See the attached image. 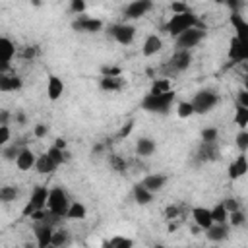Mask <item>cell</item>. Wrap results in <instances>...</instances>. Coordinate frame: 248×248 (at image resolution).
Segmentation results:
<instances>
[{
	"label": "cell",
	"mask_w": 248,
	"mask_h": 248,
	"mask_svg": "<svg viewBox=\"0 0 248 248\" xmlns=\"http://www.w3.org/2000/svg\"><path fill=\"white\" fill-rule=\"evenodd\" d=\"M192 27L205 29V25L198 19V16H194L192 12H186V14H176V16H172V17L165 23L163 29H165L169 35H172V37L176 39L180 33H184V31H188V29H192Z\"/></svg>",
	"instance_id": "6da1fadb"
},
{
	"label": "cell",
	"mask_w": 248,
	"mask_h": 248,
	"mask_svg": "<svg viewBox=\"0 0 248 248\" xmlns=\"http://www.w3.org/2000/svg\"><path fill=\"white\" fill-rule=\"evenodd\" d=\"M174 97L176 93L170 89L163 95H145L141 99V108L147 110V112H155V114H167L170 110V105L174 103Z\"/></svg>",
	"instance_id": "7a4b0ae2"
},
{
	"label": "cell",
	"mask_w": 248,
	"mask_h": 248,
	"mask_svg": "<svg viewBox=\"0 0 248 248\" xmlns=\"http://www.w3.org/2000/svg\"><path fill=\"white\" fill-rule=\"evenodd\" d=\"M68 207H70V200H68L66 192H64L60 186L48 190V196H46V209H48L52 215H56V217L62 219V217H66Z\"/></svg>",
	"instance_id": "3957f363"
},
{
	"label": "cell",
	"mask_w": 248,
	"mask_h": 248,
	"mask_svg": "<svg viewBox=\"0 0 248 248\" xmlns=\"http://www.w3.org/2000/svg\"><path fill=\"white\" fill-rule=\"evenodd\" d=\"M219 103V95L213 91V89H202L194 95V99L190 101L194 112L198 114H207L209 110L215 108V105Z\"/></svg>",
	"instance_id": "277c9868"
},
{
	"label": "cell",
	"mask_w": 248,
	"mask_h": 248,
	"mask_svg": "<svg viewBox=\"0 0 248 248\" xmlns=\"http://www.w3.org/2000/svg\"><path fill=\"white\" fill-rule=\"evenodd\" d=\"M190 62H192V54H190V50H176V52L170 56V60L163 66L165 78L169 79L170 76H174V74L186 70V68L190 66Z\"/></svg>",
	"instance_id": "5b68a950"
},
{
	"label": "cell",
	"mask_w": 248,
	"mask_h": 248,
	"mask_svg": "<svg viewBox=\"0 0 248 248\" xmlns=\"http://www.w3.org/2000/svg\"><path fill=\"white\" fill-rule=\"evenodd\" d=\"M46 196H48L46 186H35V190L31 192L29 202H27L25 207L21 209V215H23V217H29L31 213L45 209V207H46Z\"/></svg>",
	"instance_id": "8992f818"
},
{
	"label": "cell",
	"mask_w": 248,
	"mask_h": 248,
	"mask_svg": "<svg viewBox=\"0 0 248 248\" xmlns=\"http://www.w3.org/2000/svg\"><path fill=\"white\" fill-rule=\"evenodd\" d=\"M203 37H205V29L192 27V29L180 33V35L174 39V43H176V50H190V48H194Z\"/></svg>",
	"instance_id": "52a82bcc"
},
{
	"label": "cell",
	"mask_w": 248,
	"mask_h": 248,
	"mask_svg": "<svg viewBox=\"0 0 248 248\" xmlns=\"http://www.w3.org/2000/svg\"><path fill=\"white\" fill-rule=\"evenodd\" d=\"M108 35L120 45H130L136 37V27L130 23H116L108 29Z\"/></svg>",
	"instance_id": "ba28073f"
},
{
	"label": "cell",
	"mask_w": 248,
	"mask_h": 248,
	"mask_svg": "<svg viewBox=\"0 0 248 248\" xmlns=\"http://www.w3.org/2000/svg\"><path fill=\"white\" fill-rule=\"evenodd\" d=\"M219 145L217 143H200V147L194 153V161L196 165H203V163H211L219 159Z\"/></svg>",
	"instance_id": "9c48e42d"
},
{
	"label": "cell",
	"mask_w": 248,
	"mask_h": 248,
	"mask_svg": "<svg viewBox=\"0 0 248 248\" xmlns=\"http://www.w3.org/2000/svg\"><path fill=\"white\" fill-rule=\"evenodd\" d=\"M72 29L79 31V33H97L103 29V21L97 17H89V16H79L78 19L72 21Z\"/></svg>",
	"instance_id": "30bf717a"
},
{
	"label": "cell",
	"mask_w": 248,
	"mask_h": 248,
	"mask_svg": "<svg viewBox=\"0 0 248 248\" xmlns=\"http://www.w3.org/2000/svg\"><path fill=\"white\" fill-rule=\"evenodd\" d=\"M151 8H153V2H149V0H134V2H130V4L124 8V17H128V19H138V17L145 16Z\"/></svg>",
	"instance_id": "8fae6325"
},
{
	"label": "cell",
	"mask_w": 248,
	"mask_h": 248,
	"mask_svg": "<svg viewBox=\"0 0 248 248\" xmlns=\"http://www.w3.org/2000/svg\"><path fill=\"white\" fill-rule=\"evenodd\" d=\"M33 232H35V238H37V248H46V246H50L54 227H50V225H46V223H35Z\"/></svg>",
	"instance_id": "7c38bea8"
},
{
	"label": "cell",
	"mask_w": 248,
	"mask_h": 248,
	"mask_svg": "<svg viewBox=\"0 0 248 248\" xmlns=\"http://www.w3.org/2000/svg\"><path fill=\"white\" fill-rule=\"evenodd\" d=\"M229 58L232 62H244L248 58V45L238 41L236 37H232L229 43Z\"/></svg>",
	"instance_id": "4fadbf2b"
},
{
	"label": "cell",
	"mask_w": 248,
	"mask_h": 248,
	"mask_svg": "<svg viewBox=\"0 0 248 248\" xmlns=\"http://www.w3.org/2000/svg\"><path fill=\"white\" fill-rule=\"evenodd\" d=\"M167 180H169V176H167V174L153 172V174H147L140 184H141L145 190H149L151 194H155V192H159V190H163V188H165Z\"/></svg>",
	"instance_id": "5bb4252c"
},
{
	"label": "cell",
	"mask_w": 248,
	"mask_h": 248,
	"mask_svg": "<svg viewBox=\"0 0 248 248\" xmlns=\"http://www.w3.org/2000/svg\"><path fill=\"white\" fill-rule=\"evenodd\" d=\"M23 85L21 78L19 76H14V74H0V91L2 93H10V91H19Z\"/></svg>",
	"instance_id": "9a60e30c"
},
{
	"label": "cell",
	"mask_w": 248,
	"mask_h": 248,
	"mask_svg": "<svg viewBox=\"0 0 248 248\" xmlns=\"http://www.w3.org/2000/svg\"><path fill=\"white\" fill-rule=\"evenodd\" d=\"M192 219H194L196 227H200V229H203V231L213 225L211 213H209L207 207H192Z\"/></svg>",
	"instance_id": "2e32d148"
},
{
	"label": "cell",
	"mask_w": 248,
	"mask_h": 248,
	"mask_svg": "<svg viewBox=\"0 0 248 248\" xmlns=\"http://www.w3.org/2000/svg\"><path fill=\"white\" fill-rule=\"evenodd\" d=\"M64 93V83L58 76H48V81H46V97L50 101H58Z\"/></svg>",
	"instance_id": "e0dca14e"
},
{
	"label": "cell",
	"mask_w": 248,
	"mask_h": 248,
	"mask_svg": "<svg viewBox=\"0 0 248 248\" xmlns=\"http://www.w3.org/2000/svg\"><path fill=\"white\" fill-rule=\"evenodd\" d=\"M205 236L211 242H223L229 236V227L227 223H213L209 229H205Z\"/></svg>",
	"instance_id": "ac0fdd59"
},
{
	"label": "cell",
	"mask_w": 248,
	"mask_h": 248,
	"mask_svg": "<svg viewBox=\"0 0 248 248\" xmlns=\"http://www.w3.org/2000/svg\"><path fill=\"white\" fill-rule=\"evenodd\" d=\"M35 161H37L35 153H33L29 147H23V149L19 151V155L16 157V167H17L19 170H29L31 167H35Z\"/></svg>",
	"instance_id": "d6986e66"
},
{
	"label": "cell",
	"mask_w": 248,
	"mask_h": 248,
	"mask_svg": "<svg viewBox=\"0 0 248 248\" xmlns=\"http://www.w3.org/2000/svg\"><path fill=\"white\" fill-rule=\"evenodd\" d=\"M246 170H248V163H246V155L244 153H240L231 165H229V178H240L242 174H246Z\"/></svg>",
	"instance_id": "ffe728a7"
},
{
	"label": "cell",
	"mask_w": 248,
	"mask_h": 248,
	"mask_svg": "<svg viewBox=\"0 0 248 248\" xmlns=\"http://www.w3.org/2000/svg\"><path fill=\"white\" fill-rule=\"evenodd\" d=\"M231 23H232V27H234V31H236V39L238 41H242V43H246V35H248V23L244 21V17L240 16V14H236V12H232V16H231Z\"/></svg>",
	"instance_id": "44dd1931"
},
{
	"label": "cell",
	"mask_w": 248,
	"mask_h": 248,
	"mask_svg": "<svg viewBox=\"0 0 248 248\" xmlns=\"http://www.w3.org/2000/svg\"><path fill=\"white\" fill-rule=\"evenodd\" d=\"M161 48H163L161 37H159V35H149V37L143 41L141 52H143V56H153V54H157Z\"/></svg>",
	"instance_id": "7402d4cb"
},
{
	"label": "cell",
	"mask_w": 248,
	"mask_h": 248,
	"mask_svg": "<svg viewBox=\"0 0 248 248\" xmlns=\"http://www.w3.org/2000/svg\"><path fill=\"white\" fill-rule=\"evenodd\" d=\"M16 54V45L8 37H0V62L10 64Z\"/></svg>",
	"instance_id": "603a6c76"
},
{
	"label": "cell",
	"mask_w": 248,
	"mask_h": 248,
	"mask_svg": "<svg viewBox=\"0 0 248 248\" xmlns=\"http://www.w3.org/2000/svg\"><path fill=\"white\" fill-rule=\"evenodd\" d=\"M70 231L68 229H54V232H52V240H50V246H54V248H66L68 244H70Z\"/></svg>",
	"instance_id": "cb8c5ba5"
},
{
	"label": "cell",
	"mask_w": 248,
	"mask_h": 248,
	"mask_svg": "<svg viewBox=\"0 0 248 248\" xmlns=\"http://www.w3.org/2000/svg\"><path fill=\"white\" fill-rule=\"evenodd\" d=\"M136 153L140 157H149L155 153V141L151 138H140L136 141Z\"/></svg>",
	"instance_id": "d4e9b609"
},
{
	"label": "cell",
	"mask_w": 248,
	"mask_h": 248,
	"mask_svg": "<svg viewBox=\"0 0 248 248\" xmlns=\"http://www.w3.org/2000/svg\"><path fill=\"white\" fill-rule=\"evenodd\" d=\"M87 217V209L81 202H72L68 211H66V219H72V221H81Z\"/></svg>",
	"instance_id": "484cf974"
},
{
	"label": "cell",
	"mask_w": 248,
	"mask_h": 248,
	"mask_svg": "<svg viewBox=\"0 0 248 248\" xmlns=\"http://www.w3.org/2000/svg\"><path fill=\"white\" fill-rule=\"evenodd\" d=\"M132 194H134L136 203H140V205H147V203H151V202H153V194H151L149 190H145L140 182H138V184H134Z\"/></svg>",
	"instance_id": "4316f807"
},
{
	"label": "cell",
	"mask_w": 248,
	"mask_h": 248,
	"mask_svg": "<svg viewBox=\"0 0 248 248\" xmlns=\"http://www.w3.org/2000/svg\"><path fill=\"white\" fill-rule=\"evenodd\" d=\"M35 169H37V172H41V174H48V172L56 170V165L48 159L46 153H43V155L37 157V161H35Z\"/></svg>",
	"instance_id": "83f0119b"
},
{
	"label": "cell",
	"mask_w": 248,
	"mask_h": 248,
	"mask_svg": "<svg viewBox=\"0 0 248 248\" xmlns=\"http://www.w3.org/2000/svg\"><path fill=\"white\" fill-rule=\"evenodd\" d=\"M132 246H134L132 238H128V236H112V238L105 240L101 248H132Z\"/></svg>",
	"instance_id": "f1b7e54d"
},
{
	"label": "cell",
	"mask_w": 248,
	"mask_h": 248,
	"mask_svg": "<svg viewBox=\"0 0 248 248\" xmlns=\"http://www.w3.org/2000/svg\"><path fill=\"white\" fill-rule=\"evenodd\" d=\"M99 87H101L103 91H120V89L124 87L122 76H120V78H101Z\"/></svg>",
	"instance_id": "f546056e"
},
{
	"label": "cell",
	"mask_w": 248,
	"mask_h": 248,
	"mask_svg": "<svg viewBox=\"0 0 248 248\" xmlns=\"http://www.w3.org/2000/svg\"><path fill=\"white\" fill-rule=\"evenodd\" d=\"M46 155H48V159H50L56 167H58V165H62V163H66V161L70 159V153H68L66 149L62 151V149H58V147H54V145L46 149Z\"/></svg>",
	"instance_id": "4dcf8cb0"
},
{
	"label": "cell",
	"mask_w": 248,
	"mask_h": 248,
	"mask_svg": "<svg viewBox=\"0 0 248 248\" xmlns=\"http://www.w3.org/2000/svg\"><path fill=\"white\" fill-rule=\"evenodd\" d=\"M108 165H110V169H112L114 172H118V174H124L126 169H128L126 159H124L122 155H116V153H110V155H108Z\"/></svg>",
	"instance_id": "1f68e13d"
},
{
	"label": "cell",
	"mask_w": 248,
	"mask_h": 248,
	"mask_svg": "<svg viewBox=\"0 0 248 248\" xmlns=\"http://www.w3.org/2000/svg\"><path fill=\"white\" fill-rule=\"evenodd\" d=\"M167 91H170V79L159 78V79L153 81V85H151V89H149V95H163V93H167Z\"/></svg>",
	"instance_id": "d6a6232c"
},
{
	"label": "cell",
	"mask_w": 248,
	"mask_h": 248,
	"mask_svg": "<svg viewBox=\"0 0 248 248\" xmlns=\"http://www.w3.org/2000/svg\"><path fill=\"white\" fill-rule=\"evenodd\" d=\"M17 196H19V190H17V186H12V184H8V186H2V188H0V202H4V203H10V202H14Z\"/></svg>",
	"instance_id": "836d02e7"
},
{
	"label": "cell",
	"mask_w": 248,
	"mask_h": 248,
	"mask_svg": "<svg viewBox=\"0 0 248 248\" xmlns=\"http://www.w3.org/2000/svg\"><path fill=\"white\" fill-rule=\"evenodd\" d=\"M209 213H211V221L213 223H227V219H229V213L223 207V203H217L213 209H209Z\"/></svg>",
	"instance_id": "e575fe53"
},
{
	"label": "cell",
	"mask_w": 248,
	"mask_h": 248,
	"mask_svg": "<svg viewBox=\"0 0 248 248\" xmlns=\"http://www.w3.org/2000/svg\"><path fill=\"white\" fill-rule=\"evenodd\" d=\"M234 122L240 126V130H246V126H248V108H246V107L236 105V110H234Z\"/></svg>",
	"instance_id": "d590c367"
},
{
	"label": "cell",
	"mask_w": 248,
	"mask_h": 248,
	"mask_svg": "<svg viewBox=\"0 0 248 248\" xmlns=\"http://www.w3.org/2000/svg\"><path fill=\"white\" fill-rule=\"evenodd\" d=\"M227 221L231 223V227H242V225L246 223V215H244L242 209H236V211L229 213V219H227Z\"/></svg>",
	"instance_id": "8d00e7d4"
},
{
	"label": "cell",
	"mask_w": 248,
	"mask_h": 248,
	"mask_svg": "<svg viewBox=\"0 0 248 248\" xmlns=\"http://www.w3.org/2000/svg\"><path fill=\"white\" fill-rule=\"evenodd\" d=\"M219 132L217 128H203L202 130V143H217Z\"/></svg>",
	"instance_id": "74e56055"
},
{
	"label": "cell",
	"mask_w": 248,
	"mask_h": 248,
	"mask_svg": "<svg viewBox=\"0 0 248 248\" xmlns=\"http://www.w3.org/2000/svg\"><path fill=\"white\" fill-rule=\"evenodd\" d=\"M176 114H178L180 118H188V116H192V114H194V108H192L190 101H180V103L176 105Z\"/></svg>",
	"instance_id": "f35d334b"
},
{
	"label": "cell",
	"mask_w": 248,
	"mask_h": 248,
	"mask_svg": "<svg viewBox=\"0 0 248 248\" xmlns=\"http://www.w3.org/2000/svg\"><path fill=\"white\" fill-rule=\"evenodd\" d=\"M21 149H23L21 145L12 143L10 147H4V149H2V157H4V159H8V161H16V157L19 155V151H21Z\"/></svg>",
	"instance_id": "ab89813d"
},
{
	"label": "cell",
	"mask_w": 248,
	"mask_h": 248,
	"mask_svg": "<svg viewBox=\"0 0 248 248\" xmlns=\"http://www.w3.org/2000/svg\"><path fill=\"white\" fill-rule=\"evenodd\" d=\"M101 78H120L122 76V68L120 66H103L101 68Z\"/></svg>",
	"instance_id": "60d3db41"
},
{
	"label": "cell",
	"mask_w": 248,
	"mask_h": 248,
	"mask_svg": "<svg viewBox=\"0 0 248 248\" xmlns=\"http://www.w3.org/2000/svg\"><path fill=\"white\" fill-rule=\"evenodd\" d=\"M236 145H238L240 153H246L248 151V132L246 130H240L236 134Z\"/></svg>",
	"instance_id": "b9f144b4"
},
{
	"label": "cell",
	"mask_w": 248,
	"mask_h": 248,
	"mask_svg": "<svg viewBox=\"0 0 248 248\" xmlns=\"http://www.w3.org/2000/svg\"><path fill=\"white\" fill-rule=\"evenodd\" d=\"M85 8H87V4H85L83 0H72V2H70V12H72V14L81 16V14L85 12Z\"/></svg>",
	"instance_id": "7bdbcfd3"
},
{
	"label": "cell",
	"mask_w": 248,
	"mask_h": 248,
	"mask_svg": "<svg viewBox=\"0 0 248 248\" xmlns=\"http://www.w3.org/2000/svg\"><path fill=\"white\" fill-rule=\"evenodd\" d=\"M37 54H39V48L37 46H23L21 52H19V56L25 58V60H33Z\"/></svg>",
	"instance_id": "ee69618b"
},
{
	"label": "cell",
	"mask_w": 248,
	"mask_h": 248,
	"mask_svg": "<svg viewBox=\"0 0 248 248\" xmlns=\"http://www.w3.org/2000/svg\"><path fill=\"white\" fill-rule=\"evenodd\" d=\"M221 203H223V207L227 209V213H232V211L240 209V203H238V200H234V198H227V200H223Z\"/></svg>",
	"instance_id": "f6af8a7d"
},
{
	"label": "cell",
	"mask_w": 248,
	"mask_h": 248,
	"mask_svg": "<svg viewBox=\"0 0 248 248\" xmlns=\"http://www.w3.org/2000/svg\"><path fill=\"white\" fill-rule=\"evenodd\" d=\"M180 211H182V205H169V207L165 209V217L172 221V219L180 217Z\"/></svg>",
	"instance_id": "bcb514c9"
},
{
	"label": "cell",
	"mask_w": 248,
	"mask_h": 248,
	"mask_svg": "<svg viewBox=\"0 0 248 248\" xmlns=\"http://www.w3.org/2000/svg\"><path fill=\"white\" fill-rule=\"evenodd\" d=\"M170 12H172V16H176V14H186V12H190V8H188V4H184V2H172V4H170Z\"/></svg>",
	"instance_id": "7dc6e473"
},
{
	"label": "cell",
	"mask_w": 248,
	"mask_h": 248,
	"mask_svg": "<svg viewBox=\"0 0 248 248\" xmlns=\"http://www.w3.org/2000/svg\"><path fill=\"white\" fill-rule=\"evenodd\" d=\"M10 136H12L10 126H0V147H4L10 141Z\"/></svg>",
	"instance_id": "c3c4849f"
},
{
	"label": "cell",
	"mask_w": 248,
	"mask_h": 248,
	"mask_svg": "<svg viewBox=\"0 0 248 248\" xmlns=\"http://www.w3.org/2000/svg\"><path fill=\"white\" fill-rule=\"evenodd\" d=\"M33 134H35V138H45L46 134H48V126L46 124H35V130H33Z\"/></svg>",
	"instance_id": "681fc988"
},
{
	"label": "cell",
	"mask_w": 248,
	"mask_h": 248,
	"mask_svg": "<svg viewBox=\"0 0 248 248\" xmlns=\"http://www.w3.org/2000/svg\"><path fill=\"white\" fill-rule=\"evenodd\" d=\"M238 105L248 108V91H246V89H240V91H238Z\"/></svg>",
	"instance_id": "f907efd6"
},
{
	"label": "cell",
	"mask_w": 248,
	"mask_h": 248,
	"mask_svg": "<svg viewBox=\"0 0 248 248\" xmlns=\"http://www.w3.org/2000/svg\"><path fill=\"white\" fill-rule=\"evenodd\" d=\"M132 128H134V120H130V122H128V124L118 132V138H126V136L132 132Z\"/></svg>",
	"instance_id": "816d5d0a"
},
{
	"label": "cell",
	"mask_w": 248,
	"mask_h": 248,
	"mask_svg": "<svg viewBox=\"0 0 248 248\" xmlns=\"http://www.w3.org/2000/svg\"><path fill=\"white\" fill-rule=\"evenodd\" d=\"M10 118H12V114L8 110H0V126H8Z\"/></svg>",
	"instance_id": "f5cc1de1"
},
{
	"label": "cell",
	"mask_w": 248,
	"mask_h": 248,
	"mask_svg": "<svg viewBox=\"0 0 248 248\" xmlns=\"http://www.w3.org/2000/svg\"><path fill=\"white\" fill-rule=\"evenodd\" d=\"M54 147H58V149H66V140L64 138H56V141H54Z\"/></svg>",
	"instance_id": "db71d44e"
},
{
	"label": "cell",
	"mask_w": 248,
	"mask_h": 248,
	"mask_svg": "<svg viewBox=\"0 0 248 248\" xmlns=\"http://www.w3.org/2000/svg\"><path fill=\"white\" fill-rule=\"evenodd\" d=\"M14 118H16L19 124H25V122H27V116H25L23 112H16V116H14Z\"/></svg>",
	"instance_id": "11a10c76"
},
{
	"label": "cell",
	"mask_w": 248,
	"mask_h": 248,
	"mask_svg": "<svg viewBox=\"0 0 248 248\" xmlns=\"http://www.w3.org/2000/svg\"><path fill=\"white\" fill-rule=\"evenodd\" d=\"M8 72H10V64L0 62V74H8Z\"/></svg>",
	"instance_id": "9f6ffc18"
},
{
	"label": "cell",
	"mask_w": 248,
	"mask_h": 248,
	"mask_svg": "<svg viewBox=\"0 0 248 248\" xmlns=\"http://www.w3.org/2000/svg\"><path fill=\"white\" fill-rule=\"evenodd\" d=\"M23 248H35V246H33V244H29V242H27V244H25V246H23Z\"/></svg>",
	"instance_id": "6f0895ef"
},
{
	"label": "cell",
	"mask_w": 248,
	"mask_h": 248,
	"mask_svg": "<svg viewBox=\"0 0 248 248\" xmlns=\"http://www.w3.org/2000/svg\"><path fill=\"white\" fill-rule=\"evenodd\" d=\"M153 248H167V246H163V244H155Z\"/></svg>",
	"instance_id": "680465c9"
},
{
	"label": "cell",
	"mask_w": 248,
	"mask_h": 248,
	"mask_svg": "<svg viewBox=\"0 0 248 248\" xmlns=\"http://www.w3.org/2000/svg\"><path fill=\"white\" fill-rule=\"evenodd\" d=\"M46 248H54V246H46Z\"/></svg>",
	"instance_id": "91938a15"
}]
</instances>
